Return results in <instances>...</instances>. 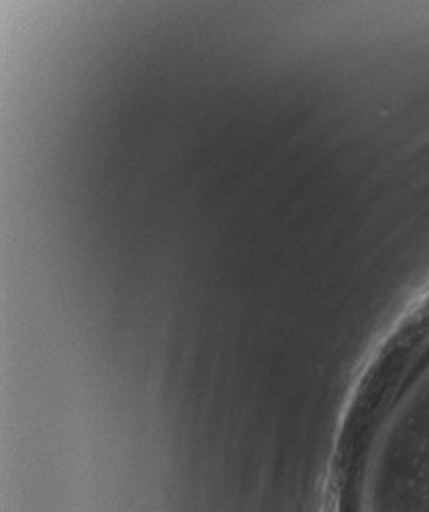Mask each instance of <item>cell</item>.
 <instances>
[]
</instances>
